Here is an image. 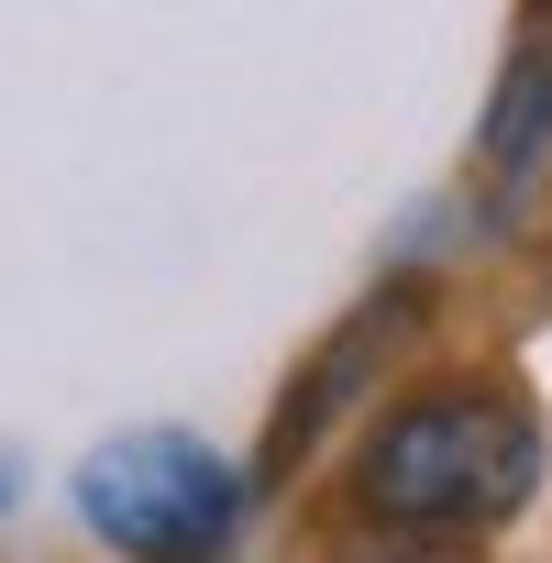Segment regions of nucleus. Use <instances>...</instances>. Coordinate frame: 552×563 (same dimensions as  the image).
Wrapping results in <instances>:
<instances>
[{"mask_svg": "<svg viewBox=\"0 0 552 563\" xmlns=\"http://www.w3.org/2000/svg\"><path fill=\"white\" fill-rule=\"evenodd\" d=\"M541 486V420L508 387H420L376 420L354 497L387 541H475L497 519H519Z\"/></svg>", "mask_w": 552, "mask_h": 563, "instance_id": "obj_1", "label": "nucleus"}, {"mask_svg": "<svg viewBox=\"0 0 552 563\" xmlns=\"http://www.w3.org/2000/svg\"><path fill=\"white\" fill-rule=\"evenodd\" d=\"M78 519L133 563H221L243 519V475L199 431H122L78 464Z\"/></svg>", "mask_w": 552, "mask_h": 563, "instance_id": "obj_2", "label": "nucleus"}, {"mask_svg": "<svg viewBox=\"0 0 552 563\" xmlns=\"http://www.w3.org/2000/svg\"><path fill=\"white\" fill-rule=\"evenodd\" d=\"M409 310H420V288H387L376 310H354V321L332 332V354H321V365H310V376L288 387V420H276V442H265V475H288V464H299V453H310V442L332 431V409H343V398L365 387V365H376V354L398 343V321H409Z\"/></svg>", "mask_w": 552, "mask_h": 563, "instance_id": "obj_3", "label": "nucleus"}, {"mask_svg": "<svg viewBox=\"0 0 552 563\" xmlns=\"http://www.w3.org/2000/svg\"><path fill=\"white\" fill-rule=\"evenodd\" d=\"M541 155H552V34H530V45L508 56L497 100H486V177L519 188Z\"/></svg>", "mask_w": 552, "mask_h": 563, "instance_id": "obj_4", "label": "nucleus"}, {"mask_svg": "<svg viewBox=\"0 0 552 563\" xmlns=\"http://www.w3.org/2000/svg\"><path fill=\"white\" fill-rule=\"evenodd\" d=\"M365 563H464V552H453V541H376Z\"/></svg>", "mask_w": 552, "mask_h": 563, "instance_id": "obj_5", "label": "nucleus"}, {"mask_svg": "<svg viewBox=\"0 0 552 563\" xmlns=\"http://www.w3.org/2000/svg\"><path fill=\"white\" fill-rule=\"evenodd\" d=\"M0 508H12V464H0Z\"/></svg>", "mask_w": 552, "mask_h": 563, "instance_id": "obj_6", "label": "nucleus"}]
</instances>
